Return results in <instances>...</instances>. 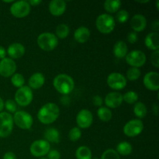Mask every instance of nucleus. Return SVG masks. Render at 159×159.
Here are the masks:
<instances>
[{"label":"nucleus","instance_id":"f257e3e1","mask_svg":"<svg viewBox=\"0 0 159 159\" xmlns=\"http://www.w3.org/2000/svg\"><path fill=\"white\" fill-rule=\"evenodd\" d=\"M60 116V108L54 102H48L42 106L37 113V118L43 124H51L55 122Z\"/></svg>","mask_w":159,"mask_h":159},{"label":"nucleus","instance_id":"f03ea898","mask_svg":"<svg viewBox=\"0 0 159 159\" xmlns=\"http://www.w3.org/2000/svg\"><path fill=\"white\" fill-rule=\"evenodd\" d=\"M54 89L63 96H68L74 90L75 82L72 77L67 74H59L53 80Z\"/></svg>","mask_w":159,"mask_h":159},{"label":"nucleus","instance_id":"7ed1b4c3","mask_svg":"<svg viewBox=\"0 0 159 159\" xmlns=\"http://www.w3.org/2000/svg\"><path fill=\"white\" fill-rule=\"evenodd\" d=\"M96 26L101 34H109L114 30L116 27V21L114 17L110 14L102 13L96 19Z\"/></svg>","mask_w":159,"mask_h":159},{"label":"nucleus","instance_id":"20e7f679","mask_svg":"<svg viewBox=\"0 0 159 159\" xmlns=\"http://www.w3.org/2000/svg\"><path fill=\"white\" fill-rule=\"evenodd\" d=\"M37 44L44 51H52L58 45V39L53 33L44 32L37 37Z\"/></svg>","mask_w":159,"mask_h":159},{"label":"nucleus","instance_id":"39448f33","mask_svg":"<svg viewBox=\"0 0 159 159\" xmlns=\"http://www.w3.org/2000/svg\"><path fill=\"white\" fill-rule=\"evenodd\" d=\"M34 99L33 91L29 86L23 85L21 88H19L16 90L14 96V99L17 105L20 107H26L32 102Z\"/></svg>","mask_w":159,"mask_h":159},{"label":"nucleus","instance_id":"423d86ee","mask_svg":"<svg viewBox=\"0 0 159 159\" xmlns=\"http://www.w3.org/2000/svg\"><path fill=\"white\" fill-rule=\"evenodd\" d=\"M13 117L8 112L0 113V138L9 137L13 130Z\"/></svg>","mask_w":159,"mask_h":159},{"label":"nucleus","instance_id":"0eeeda50","mask_svg":"<svg viewBox=\"0 0 159 159\" xmlns=\"http://www.w3.org/2000/svg\"><path fill=\"white\" fill-rule=\"evenodd\" d=\"M12 117H13L14 124L19 128L23 129V130H30L34 124L33 116L27 112L23 111V110L16 112Z\"/></svg>","mask_w":159,"mask_h":159},{"label":"nucleus","instance_id":"6e6552de","mask_svg":"<svg viewBox=\"0 0 159 159\" xmlns=\"http://www.w3.org/2000/svg\"><path fill=\"white\" fill-rule=\"evenodd\" d=\"M125 60L127 65L130 67L139 68L146 63L147 57L143 51L140 50H134L127 53Z\"/></svg>","mask_w":159,"mask_h":159},{"label":"nucleus","instance_id":"1a4fd4ad","mask_svg":"<svg viewBox=\"0 0 159 159\" xmlns=\"http://www.w3.org/2000/svg\"><path fill=\"white\" fill-rule=\"evenodd\" d=\"M10 13L14 17L18 19L24 18L30 14L31 10V6L27 1H16L12 2L10 6Z\"/></svg>","mask_w":159,"mask_h":159},{"label":"nucleus","instance_id":"9d476101","mask_svg":"<svg viewBox=\"0 0 159 159\" xmlns=\"http://www.w3.org/2000/svg\"><path fill=\"white\" fill-rule=\"evenodd\" d=\"M107 83L110 89L116 91L122 90L127 86V80L125 76L120 72H112L107 76Z\"/></svg>","mask_w":159,"mask_h":159},{"label":"nucleus","instance_id":"9b49d317","mask_svg":"<svg viewBox=\"0 0 159 159\" xmlns=\"http://www.w3.org/2000/svg\"><path fill=\"white\" fill-rule=\"evenodd\" d=\"M144 130V124L139 119L130 120L124 126V134L129 138H134L142 133Z\"/></svg>","mask_w":159,"mask_h":159},{"label":"nucleus","instance_id":"f8f14e48","mask_svg":"<svg viewBox=\"0 0 159 159\" xmlns=\"http://www.w3.org/2000/svg\"><path fill=\"white\" fill-rule=\"evenodd\" d=\"M51 150V144L46 140H37L31 144L30 152L36 158H42L48 155Z\"/></svg>","mask_w":159,"mask_h":159},{"label":"nucleus","instance_id":"ddd939ff","mask_svg":"<svg viewBox=\"0 0 159 159\" xmlns=\"http://www.w3.org/2000/svg\"><path fill=\"white\" fill-rule=\"evenodd\" d=\"M93 122V113L87 109H82L76 116V124L80 129H86L91 127Z\"/></svg>","mask_w":159,"mask_h":159},{"label":"nucleus","instance_id":"4468645a","mask_svg":"<svg viewBox=\"0 0 159 159\" xmlns=\"http://www.w3.org/2000/svg\"><path fill=\"white\" fill-rule=\"evenodd\" d=\"M16 71V64L14 60L9 57H5L0 60V75L9 78L13 75Z\"/></svg>","mask_w":159,"mask_h":159},{"label":"nucleus","instance_id":"2eb2a0df","mask_svg":"<svg viewBox=\"0 0 159 159\" xmlns=\"http://www.w3.org/2000/svg\"><path fill=\"white\" fill-rule=\"evenodd\" d=\"M144 87L150 91H158L159 89V74L157 71H149L143 79Z\"/></svg>","mask_w":159,"mask_h":159},{"label":"nucleus","instance_id":"dca6fc26","mask_svg":"<svg viewBox=\"0 0 159 159\" xmlns=\"http://www.w3.org/2000/svg\"><path fill=\"white\" fill-rule=\"evenodd\" d=\"M123 95L119 92H111L106 96L104 99V102L107 108L116 109L122 105Z\"/></svg>","mask_w":159,"mask_h":159},{"label":"nucleus","instance_id":"f3484780","mask_svg":"<svg viewBox=\"0 0 159 159\" xmlns=\"http://www.w3.org/2000/svg\"><path fill=\"white\" fill-rule=\"evenodd\" d=\"M130 26L134 32H142L147 27V19L142 14H136L130 20Z\"/></svg>","mask_w":159,"mask_h":159},{"label":"nucleus","instance_id":"a211bd4d","mask_svg":"<svg viewBox=\"0 0 159 159\" xmlns=\"http://www.w3.org/2000/svg\"><path fill=\"white\" fill-rule=\"evenodd\" d=\"M25 47L20 43H12L8 47L6 54L11 59H19L23 57L25 54Z\"/></svg>","mask_w":159,"mask_h":159},{"label":"nucleus","instance_id":"6ab92c4d","mask_svg":"<svg viewBox=\"0 0 159 159\" xmlns=\"http://www.w3.org/2000/svg\"><path fill=\"white\" fill-rule=\"evenodd\" d=\"M66 2L64 0H52L50 2L48 6L49 12L54 16H60L63 15L66 10Z\"/></svg>","mask_w":159,"mask_h":159},{"label":"nucleus","instance_id":"aec40b11","mask_svg":"<svg viewBox=\"0 0 159 159\" xmlns=\"http://www.w3.org/2000/svg\"><path fill=\"white\" fill-rule=\"evenodd\" d=\"M91 32L86 26H79L75 30L74 38L79 43H85L89 39Z\"/></svg>","mask_w":159,"mask_h":159},{"label":"nucleus","instance_id":"412c9836","mask_svg":"<svg viewBox=\"0 0 159 159\" xmlns=\"http://www.w3.org/2000/svg\"><path fill=\"white\" fill-rule=\"evenodd\" d=\"M144 45L153 51L159 48V34L158 32H151L144 38Z\"/></svg>","mask_w":159,"mask_h":159},{"label":"nucleus","instance_id":"4be33fe9","mask_svg":"<svg viewBox=\"0 0 159 159\" xmlns=\"http://www.w3.org/2000/svg\"><path fill=\"white\" fill-rule=\"evenodd\" d=\"M29 87L31 89H39L45 83V77L41 72H35L30 77Z\"/></svg>","mask_w":159,"mask_h":159},{"label":"nucleus","instance_id":"5701e85b","mask_svg":"<svg viewBox=\"0 0 159 159\" xmlns=\"http://www.w3.org/2000/svg\"><path fill=\"white\" fill-rule=\"evenodd\" d=\"M113 54L117 58H124L128 53V48L126 42L123 40H118L113 45Z\"/></svg>","mask_w":159,"mask_h":159},{"label":"nucleus","instance_id":"b1692460","mask_svg":"<svg viewBox=\"0 0 159 159\" xmlns=\"http://www.w3.org/2000/svg\"><path fill=\"white\" fill-rule=\"evenodd\" d=\"M121 6V2L120 0H107L104 2L103 7L108 14L116 13L120 10Z\"/></svg>","mask_w":159,"mask_h":159},{"label":"nucleus","instance_id":"393cba45","mask_svg":"<svg viewBox=\"0 0 159 159\" xmlns=\"http://www.w3.org/2000/svg\"><path fill=\"white\" fill-rule=\"evenodd\" d=\"M44 137L48 142L57 144L60 141V133L57 129L54 127H50L47 129L44 133Z\"/></svg>","mask_w":159,"mask_h":159},{"label":"nucleus","instance_id":"a878e982","mask_svg":"<svg viewBox=\"0 0 159 159\" xmlns=\"http://www.w3.org/2000/svg\"><path fill=\"white\" fill-rule=\"evenodd\" d=\"M132 151H133L132 145L127 141H121L116 145V152H117L120 156V155L122 156L130 155L132 153Z\"/></svg>","mask_w":159,"mask_h":159},{"label":"nucleus","instance_id":"bb28decb","mask_svg":"<svg viewBox=\"0 0 159 159\" xmlns=\"http://www.w3.org/2000/svg\"><path fill=\"white\" fill-rule=\"evenodd\" d=\"M134 113L139 120L143 119L148 113V109L145 104L142 102H137L134 106Z\"/></svg>","mask_w":159,"mask_h":159},{"label":"nucleus","instance_id":"cd10ccee","mask_svg":"<svg viewBox=\"0 0 159 159\" xmlns=\"http://www.w3.org/2000/svg\"><path fill=\"white\" fill-rule=\"evenodd\" d=\"M75 157L77 159H92V151L87 146H80L75 152Z\"/></svg>","mask_w":159,"mask_h":159},{"label":"nucleus","instance_id":"c85d7f7f","mask_svg":"<svg viewBox=\"0 0 159 159\" xmlns=\"http://www.w3.org/2000/svg\"><path fill=\"white\" fill-rule=\"evenodd\" d=\"M70 33V28L68 25L65 24V23H61L57 26L55 30V36L57 38L60 39V40H64L69 35Z\"/></svg>","mask_w":159,"mask_h":159},{"label":"nucleus","instance_id":"c756f323","mask_svg":"<svg viewBox=\"0 0 159 159\" xmlns=\"http://www.w3.org/2000/svg\"><path fill=\"white\" fill-rule=\"evenodd\" d=\"M97 116L100 120L103 122H108L113 117V113L110 109L107 108V107H101L98 109Z\"/></svg>","mask_w":159,"mask_h":159},{"label":"nucleus","instance_id":"7c9ffc66","mask_svg":"<svg viewBox=\"0 0 159 159\" xmlns=\"http://www.w3.org/2000/svg\"><path fill=\"white\" fill-rule=\"evenodd\" d=\"M141 71L140 70V68L130 67V68H128L127 72H126L125 77L127 79V80L134 82V81H137L138 79H139V78L141 77Z\"/></svg>","mask_w":159,"mask_h":159},{"label":"nucleus","instance_id":"2f4dec72","mask_svg":"<svg viewBox=\"0 0 159 159\" xmlns=\"http://www.w3.org/2000/svg\"><path fill=\"white\" fill-rule=\"evenodd\" d=\"M138 94L134 91H128L123 95V100L128 104H135L138 100Z\"/></svg>","mask_w":159,"mask_h":159},{"label":"nucleus","instance_id":"473e14b6","mask_svg":"<svg viewBox=\"0 0 159 159\" xmlns=\"http://www.w3.org/2000/svg\"><path fill=\"white\" fill-rule=\"evenodd\" d=\"M11 82L12 85L16 88H21L24 85L25 79L23 76V75L20 73H15L13 75L11 76Z\"/></svg>","mask_w":159,"mask_h":159},{"label":"nucleus","instance_id":"72a5a7b5","mask_svg":"<svg viewBox=\"0 0 159 159\" xmlns=\"http://www.w3.org/2000/svg\"><path fill=\"white\" fill-rule=\"evenodd\" d=\"M82 137V131H81V129L79 128L78 127H72L71 130H69V133H68V138H69L70 141H77Z\"/></svg>","mask_w":159,"mask_h":159},{"label":"nucleus","instance_id":"f704fd0d","mask_svg":"<svg viewBox=\"0 0 159 159\" xmlns=\"http://www.w3.org/2000/svg\"><path fill=\"white\" fill-rule=\"evenodd\" d=\"M100 159H120V156L115 149L109 148L102 154Z\"/></svg>","mask_w":159,"mask_h":159},{"label":"nucleus","instance_id":"c9c22d12","mask_svg":"<svg viewBox=\"0 0 159 159\" xmlns=\"http://www.w3.org/2000/svg\"><path fill=\"white\" fill-rule=\"evenodd\" d=\"M116 19L120 23H124L128 20L129 13L125 9H120L116 15Z\"/></svg>","mask_w":159,"mask_h":159},{"label":"nucleus","instance_id":"e433bc0d","mask_svg":"<svg viewBox=\"0 0 159 159\" xmlns=\"http://www.w3.org/2000/svg\"><path fill=\"white\" fill-rule=\"evenodd\" d=\"M4 107L9 113H15L17 110V104L12 99H8L5 102Z\"/></svg>","mask_w":159,"mask_h":159},{"label":"nucleus","instance_id":"4c0bfd02","mask_svg":"<svg viewBox=\"0 0 159 159\" xmlns=\"http://www.w3.org/2000/svg\"><path fill=\"white\" fill-rule=\"evenodd\" d=\"M151 61H152V65L155 68H158L159 67V51H153L151 56Z\"/></svg>","mask_w":159,"mask_h":159},{"label":"nucleus","instance_id":"58836bf2","mask_svg":"<svg viewBox=\"0 0 159 159\" xmlns=\"http://www.w3.org/2000/svg\"><path fill=\"white\" fill-rule=\"evenodd\" d=\"M127 40L130 43H136L138 40V34L135 32H134V31H131V32H130L128 34H127Z\"/></svg>","mask_w":159,"mask_h":159},{"label":"nucleus","instance_id":"ea45409f","mask_svg":"<svg viewBox=\"0 0 159 159\" xmlns=\"http://www.w3.org/2000/svg\"><path fill=\"white\" fill-rule=\"evenodd\" d=\"M48 159H60L61 158V153L57 150L53 149L50 150L48 153Z\"/></svg>","mask_w":159,"mask_h":159},{"label":"nucleus","instance_id":"a19ab883","mask_svg":"<svg viewBox=\"0 0 159 159\" xmlns=\"http://www.w3.org/2000/svg\"><path fill=\"white\" fill-rule=\"evenodd\" d=\"M93 103L94 104V106L97 107H101L102 106V103H103V99L100 96H94L93 98Z\"/></svg>","mask_w":159,"mask_h":159},{"label":"nucleus","instance_id":"79ce46f5","mask_svg":"<svg viewBox=\"0 0 159 159\" xmlns=\"http://www.w3.org/2000/svg\"><path fill=\"white\" fill-rule=\"evenodd\" d=\"M3 159H16V155L12 152H8L3 156Z\"/></svg>","mask_w":159,"mask_h":159},{"label":"nucleus","instance_id":"37998d69","mask_svg":"<svg viewBox=\"0 0 159 159\" xmlns=\"http://www.w3.org/2000/svg\"><path fill=\"white\" fill-rule=\"evenodd\" d=\"M6 56V50L2 46H0V60L4 59Z\"/></svg>","mask_w":159,"mask_h":159},{"label":"nucleus","instance_id":"c03bdc74","mask_svg":"<svg viewBox=\"0 0 159 159\" xmlns=\"http://www.w3.org/2000/svg\"><path fill=\"white\" fill-rule=\"evenodd\" d=\"M27 2L30 6H37L42 2L41 0H30Z\"/></svg>","mask_w":159,"mask_h":159},{"label":"nucleus","instance_id":"a18cd8bd","mask_svg":"<svg viewBox=\"0 0 159 159\" xmlns=\"http://www.w3.org/2000/svg\"><path fill=\"white\" fill-rule=\"evenodd\" d=\"M152 29L154 30V32H158L159 29V22L158 20H155V22L152 23Z\"/></svg>","mask_w":159,"mask_h":159},{"label":"nucleus","instance_id":"49530a36","mask_svg":"<svg viewBox=\"0 0 159 159\" xmlns=\"http://www.w3.org/2000/svg\"><path fill=\"white\" fill-rule=\"evenodd\" d=\"M3 109H4V101H3V99L0 97V113L2 112Z\"/></svg>","mask_w":159,"mask_h":159},{"label":"nucleus","instance_id":"de8ad7c7","mask_svg":"<svg viewBox=\"0 0 159 159\" xmlns=\"http://www.w3.org/2000/svg\"><path fill=\"white\" fill-rule=\"evenodd\" d=\"M158 107L157 104H154L153 107H152V110H153V112L155 113V115H158Z\"/></svg>","mask_w":159,"mask_h":159},{"label":"nucleus","instance_id":"09e8293b","mask_svg":"<svg viewBox=\"0 0 159 159\" xmlns=\"http://www.w3.org/2000/svg\"><path fill=\"white\" fill-rule=\"evenodd\" d=\"M139 3H148L149 2V0H145V1H137Z\"/></svg>","mask_w":159,"mask_h":159},{"label":"nucleus","instance_id":"8fccbe9b","mask_svg":"<svg viewBox=\"0 0 159 159\" xmlns=\"http://www.w3.org/2000/svg\"><path fill=\"white\" fill-rule=\"evenodd\" d=\"M3 2H6V3H12L14 2L13 0H9V1H3Z\"/></svg>","mask_w":159,"mask_h":159},{"label":"nucleus","instance_id":"3c124183","mask_svg":"<svg viewBox=\"0 0 159 159\" xmlns=\"http://www.w3.org/2000/svg\"><path fill=\"white\" fill-rule=\"evenodd\" d=\"M158 4H159V1L158 0H157L156 1V8H157V9H159V7H158Z\"/></svg>","mask_w":159,"mask_h":159},{"label":"nucleus","instance_id":"603ef678","mask_svg":"<svg viewBox=\"0 0 159 159\" xmlns=\"http://www.w3.org/2000/svg\"><path fill=\"white\" fill-rule=\"evenodd\" d=\"M40 159H48V158H45V157H42V158H40Z\"/></svg>","mask_w":159,"mask_h":159},{"label":"nucleus","instance_id":"864d4df0","mask_svg":"<svg viewBox=\"0 0 159 159\" xmlns=\"http://www.w3.org/2000/svg\"><path fill=\"white\" fill-rule=\"evenodd\" d=\"M92 159H99V158H92Z\"/></svg>","mask_w":159,"mask_h":159}]
</instances>
